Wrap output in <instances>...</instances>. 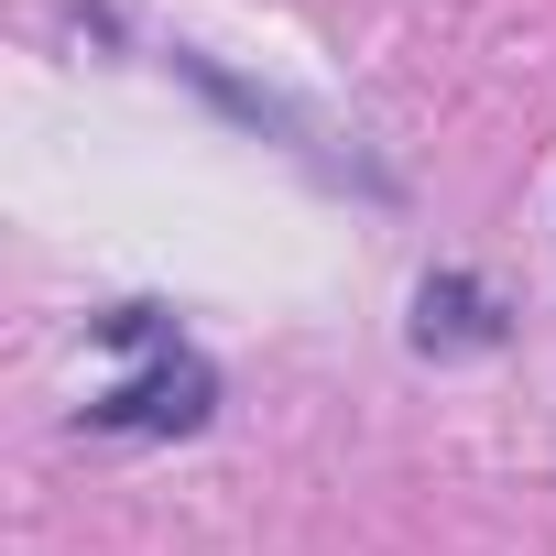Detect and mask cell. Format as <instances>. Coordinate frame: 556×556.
Returning a JSON list of instances; mask_svg holds the SVG:
<instances>
[{"label": "cell", "instance_id": "1", "mask_svg": "<svg viewBox=\"0 0 556 556\" xmlns=\"http://www.w3.org/2000/svg\"><path fill=\"white\" fill-rule=\"evenodd\" d=\"M207 393H218V382H207L197 361H164V371L121 382L110 404H88V426H175V437H186V426H207Z\"/></svg>", "mask_w": 556, "mask_h": 556}]
</instances>
